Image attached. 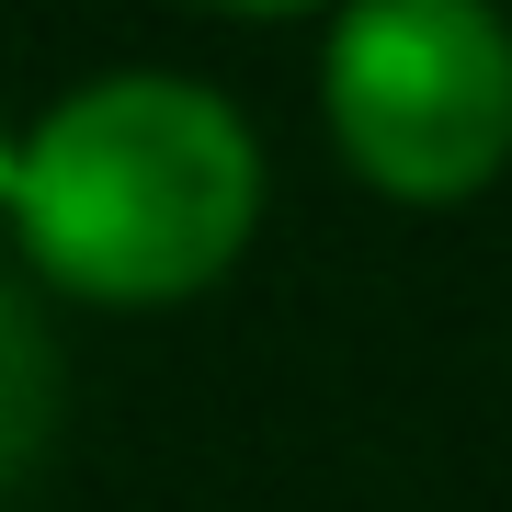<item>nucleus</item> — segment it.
Wrapping results in <instances>:
<instances>
[{
    "label": "nucleus",
    "mask_w": 512,
    "mask_h": 512,
    "mask_svg": "<svg viewBox=\"0 0 512 512\" xmlns=\"http://www.w3.org/2000/svg\"><path fill=\"white\" fill-rule=\"evenodd\" d=\"M12 217L80 296H194L262 217V148L228 92L171 69H103L23 137Z\"/></svg>",
    "instance_id": "1"
},
{
    "label": "nucleus",
    "mask_w": 512,
    "mask_h": 512,
    "mask_svg": "<svg viewBox=\"0 0 512 512\" xmlns=\"http://www.w3.org/2000/svg\"><path fill=\"white\" fill-rule=\"evenodd\" d=\"M46 433H57V330L35 319V296L0 274V501L35 478Z\"/></svg>",
    "instance_id": "3"
},
{
    "label": "nucleus",
    "mask_w": 512,
    "mask_h": 512,
    "mask_svg": "<svg viewBox=\"0 0 512 512\" xmlns=\"http://www.w3.org/2000/svg\"><path fill=\"white\" fill-rule=\"evenodd\" d=\"M239 12H285V0H239Z\"/></svg>",
    "instance_id": "5"
},
{
    "label": "nucleus",
    "mask_w": 512,
    "mask_h": 512,
    "mask_svg": "<svg viewBox=\"0 0 512 512\" xmlns=\"http://www.w3.org/2000/svg\"><path fill=\"white\" fill-rule=\"evenodd\" d=\"M330 137L387 194H478L512 160V23L490 0H342Z\"/></svg>",
    "instance_id": "2"
},
{
    "label": "nucleus",
    "mask_w": 512,
    "mask_h": 512,
    "mask_svg": "<svg viewBox=\"0 0 512 512\" xmlns=\"http://www.w3.org/2000/svg\"><path fill=\"white\" fill-rule=\"evenodd\" d=\"M12 183H23V137H0V205H12Z\"/></svg>",
    "instance_id": "4"
}]
</instances>
